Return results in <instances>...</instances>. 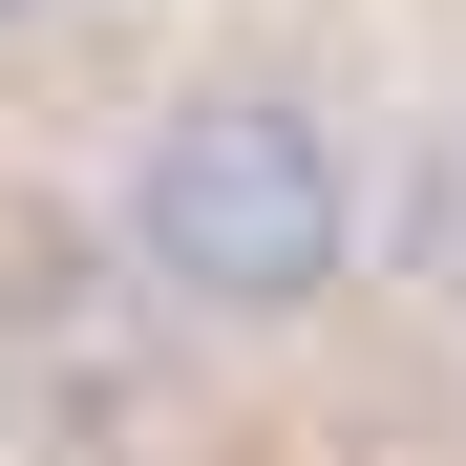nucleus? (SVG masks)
Segmentation results:
<instances>
[{"label":"nucleus","mask_w":466,"mask_h":466,"mask_svg":"<svg viewBox=\"0 0 466 466\" xmlns=\"http://www.w3.org/2000/svg\"><path fill=\"white\" fill-rule=\"evenodd\" d=\"M381 127H403V86H360V43H319V22L148 43L86 127L106 319L212 381H276L339 319H381Z\"/></svg>","instance_id":"nucleus-1"},{"label":"nucleus","mask_w":466,"mask_h":466,"mask_svg":"<svg viewBox=\"0 0 466 466\" xmlns=\"http://www.w3.org/2000/svg\"><path fill=\"white\" fill-rule=\"evenodd\" d=\"M360 339L466 403V43L403 86V127H381V319Z\"/></svg>","instance_id":"nucleus-2"},{"label":"nucleus","mask_w":466,"mask_h":466,"mask_svg":"<svg viewBox=\"0 0 466 466\" xmlns=\"http://www.w3.org/2000/svg\"><path fill=\"white\" fill-rule=\"evenodd\" d=\"M106 0H0V64H43V43H86Z\"/></svg>","instance_id":"nucleus-3"}]
</instances>
